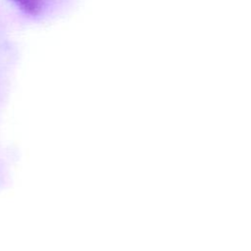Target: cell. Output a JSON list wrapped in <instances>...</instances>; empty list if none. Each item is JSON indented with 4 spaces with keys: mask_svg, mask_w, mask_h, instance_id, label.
I'll list each match as a JSON object with an SVG mask.
<instances>
[{
    "mask_svg": "<svg viewBox=\"0 0 251 251\" xmlns=\"http://www.w3.org/2000/svg\"><path fill=\"white\" fill-rule=\"evenodd\" d=\"M18 6L25 13L30 15H37L42 9L44 0H14Z\"/></svg>",
    "mask_w": 251,
    "mask_h": 251,
    "instance_id": "1",
    "label": "cell"
}]
</instances>
